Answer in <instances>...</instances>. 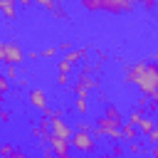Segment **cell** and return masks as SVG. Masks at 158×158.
Listing matches in <instances>:
<instances>
[{"label":"cell","instance_id":"1","mask_svg":"<svg viewBox=\"0 0 158 158\" xmlns=\"http://www.w3.org/2000/svg\"><path fill=\"white\" fill-rule=\"evenodd\" d=\"M123 81L136 86L138 94L148 99H158V62H131L123 69Z\"/></svg>","mask_w":158,"mask_h":158},{"label":"cell","instance_id":"2","mask_svg":"<svg viewBox=\"0 0 158 158\" xmlns=\"http://www.w3.org/2000/svg\"><path fill=\"white\" fill-rule=\"evenodd\" d=\"M89 12H109V15H126L133 10L131 0H77Z\"/></svg>","mask_w":158,"mask_h":158},{"label":"cell","instance_id":"3","mask_svg":"<svg viewBox=\"0 0 158 158\" xmlns=\"http://www.w3.org/2000/svg\"><path fill=\"white\" fill-rule=\"evenodd\" d=\"M94 136L96 138H106L109 143H118L121 141V126L123 123H118V121H114V118H109V116H96L94 118Z\"/></svg>","mask_w":158,"mask_h":158},{"label":"cell","instance_id":"4","mask_svg":"<svg viewBox=\"0 0 158 158\" xmlns=\"http://www.w3.org/2000/svg\"><path fill=\"white\" fill-rule=\"evenodd\" d=\"M0 59L5 67H20L25 59H27V52L20 47V42L15 40H2L0 44Z\"/></svg>","mask_w":158,"mask_h":158},{"label":"cell","instance_id":"5","mask_svg":"<svg viewBox=\"0 0 158 158\" xmlns=\"http://www.w3.org/2000/svg\"><path fill=\"white\" fill-rule=\"evenodd\" d=\"M72 148H74L79 156H94V153H96V136H94V133L74 131V136H72Z\"/></svg>","mask_w":158,"mask_h":158},{"label":"cell","instance_id":"6","mask_svg":"<svg viewBox=\"0 0 158 158\" xmlns=\"http://www.w3.org/2000/svg\"><path fill=\"white\" fill-rule=\"evenodd\" d=\"M27 101H30V106H32V109H37V111H42V114L49 109L47 91H44L42 86H30V91H27Z\"/></svg>","mask_w":158,"mask_h":158},{"label":"cell","instance_id":"7","mask_svg":"<svg viewBox=\"0 0 158 158\" xmlns=\"http://www.w3.org/2000/svg\"><path fill=\"white\" fill-rule=\"evenodd\" d=\"M49 148H52V153H54L57 158H69L72 151H74L69 138H52V141H49Z\"/></svg>","mask_w":158,"mask_h":158},{"label":"cell","instance_id":"8","mask_svg":"<svg viewBox=\"0 0 158 158\" xmlns=\"http://www.w3.org/2000/svg\"><path fill=\"white\" fill-rule=\"evenodd\" d=\"M86 54H89V47H74L72 52L64 54V59L72 64H79V62H86Z\"/></svg>","mask_w":158,"mask_h":158},{"label":"cell","instance_id":"9","mask_svg":"<svg viewBox=\"0 0 158 158\" xmlns=\"http://www.w3.org/2000/svg\"><path fill=\"white\" fill-rule=\"evenodd\" d=\"M136 138H141V131L136 126H131V123H123L121 126V143H131Z\"/></svg>","mask_w":158,"mask_h":158},{"label":"cell","instance_id":"10","mask_svg":"<svg viewBox=\"0 0 158 158\" xmlns=\"http://www.w3.org/2000/svg\"><path fill=\"white\" fill-rule=\"evenodd\" d=\"M146 116H148V111H146V109H138V106H136V109H133V111H131V114L126 116V123H131V126H136V128H138V123H141V121H143Z\"/></svg>","mask_w":158,"mask_h":158},{"label":"cell","instance_id":"11","mask_svg":"<svg viewBox=\"0 0 158 158\" xmlns=\"http://www.w3.org/2000/svg\"><path fill=\"white\" fill-rule=\"evenodd\" d=\"M156 126H158V118H156V116H146V118L138 123V131H141V136L146 138V136H148V133H151Z\"/></svg>","mask_w":158,"mask_h":158},{"label":"cell","instance_id":"12","mask_svg":"<svg viewBox=\"0 0 158 158\" xmlns=\"http://www.w3.org/2000/svg\"><path fill=\"white\" fill-rule=\"evenodd\" d=\"M0 10L5 15V20H15L17 10H15V0H0Z\"/></svg>","mask_w":158,"mask_h":158},{"label":"cell","instance_id":"13","mask_svg":"<svg viewBox=\"0 0 158 158\" xmlns=\"http://www.w3.org/2000/svg\"><path fill=\"white\" fill-rule=\"evenodd\" d=\"M72 106H74V111L81 114V116L89 114V101H86V96H74V99H72Z\"/></svg>","mask_w":158,"mask_h":158},{"label":"cell","instance_id":"14","mask_svg":"<svg viewBox=\"0 0 158 158\" xmlns=\"http://www.w3.org/2000/svg\"><path fill=\"white\" fill-rule=\"evenodd\" d=\"M104 116H109V118H114V121H118V123H126V121H123V114H121L118 106H114V104H106V106H104Z\"/></svg>","mask_w":158,"mask_h":158},{"label":"cell","instance_id":"15","mask_svg":"<svg viewBox=\"0 0 158 158\" xmlns=\"http://www.w3.org/2000/svg\"><path fill=\"white\" fill-rule=\"evenodd\" d=\"M126 151H128L131 156H141V153H146V143H143L141 138H136V141L126 143Z\"/></svg>","mask_w":158,"mask_h":158},{"label":"cell","instance_id":"16","mask_svg":"<svg viewBox=\"0 0 158 158\" xmlns=\"http://www.w3.org/2000/svg\"><path fill=\"white\" fill-rule=\"evenodd\" d=\"M69 89L74 91V96H86V99H89V86H84L79 79H74V81L69 84Z\"/></svg>","mask_w":158,"mask_h":158},{"label":"cell","instance_id":"17","mask_svg":"<svg viewBox=\"0 0 158 158\" xmlns=\"http://www.w3.org/2000/svg\"><path fill=\"white\" fill-rule=\"evenodd\" d=\"M94 128H96V126H94V123H89L86 118H79V121H77V126H74V131H81V133H94Z\"/></svg>","mask_w":158,"mask_h":158},{"label":"cell","instance_id":"18","mask_svg":"<svg viewBox=\"0 0 158 158\" xmlns=\"http://www.w3.org/2000/svg\"><path fill=\"white\" fill-rule=\"evenodd\" d=\"M52 15H54L57 20H69V12H67V7H64L62 2H59V5H57V7L52 10Z\"/></svg>","mask_w":158,"mask_h":158},{"label":"cell","instance_id":"19","mask_svg":"<svg viewBox=\"0 0 158 158\" xmlns=\"http://www.w3.org/2000/svg\"><path fill=\"white\" fill-rule=\"evenodd\" d=\"M72 67H74V64H72V62H67L64 57H59V59H57V72H64V74H69V72H72Z\"/></svg>","mask_w":158,"mask_h":158},{"label":"cell","instance_id":"20","mask_svg":"<svg viewBox=\"0 0 158 158\" xmlns=\"http://www.w3.org/2000/svg\"><path fill=\"white\" fill-rule=\"evenodd\" d=\"M126 153H128V151L121 146V141H118V143H111V156H114V158H123Z\"/></svg>","mask_w":158,"mask_h":158},{"label":"cell","instance_id":"21","mask_svg":"<svg viewBox=\"0 0 158 158\" xmlns=\"http://www.w3.org/2000/svg\"><path fill=\"white\" fill-rule=\"evenodd\" d=\"M32 2H35V5H40V7H44V10H49V12L59 5V0H32Z\"/></svg>","mask_w":158,"mask_h":158},{"label":"cell","instance_id":"22","mask_svg":"<svg viewBox=\"0 0 158 158\" xmlns=\"http://www.w3.org/2000/svg\"><path fill=\"white\" fill-rule=\"evenodd\" d=\"M40 54H42V59H52L59 54V47H44V49H40Z\"/></svg>","mask_w":158,"mask_h":158},{"label":"cell","instance_id":"23","mask_svg":"<svg viewBox=\"0 0 158 158\" xmlns=\"http://www.w3.org/2000/svg\"><path fill=\"white\" fill-rule=\"evenodd\" d=\"M54 84L57 86H69L72 81H69V74H64V72H57V79H54Z\"/></svg>","mask_w":158,"mask_h":158},{"label":"cell","instance_id":"24","mask_svg":"<svg viewBox=\"0 0 158 158\" xmlns=\"http://www.w3.org/2000/svg\"><path fill=\"white\" fill-rule=\"evenodd\" d=\"M5 77L12 79V81H17V79H20V69H17V67H5Z\"/></svg>","mask_w":158,"mask_h":158},{"label":"cell","instance_id":"25","mask_svg":"<svg viewBox=\"0 0 158 158\" xmlns=\"http://www.w3.org/2000/svg\"><path fill=\"white\" fill-rule=\"evenodd\" d=\"M0 91H2V96L7 99V94H10V79H7L5 74L0 77Z\"/></svg>","mask_w":158,"mask_h":158},{"label":"cell","instance_id":"26","mask_svg":"<svg viewBox=\"0 0 158 158\" xmlns=\"http://www.w3.org/2000/svg\"><path fill=\"white\" fill-rule=\"evenodd\" d=\"M12 151H15V146H12V143H2V146H0V158H10V156H12Z\"/></svg>","mask_w":158,"mask_h":158},{"label":"cell","instance_id":"27","mask_svg":"<svg viewBox=\"0 0 158 158\" xmlns=\"http://www.w3.org/2000/svg\"><path fill=\"white\" fill-rule=\"evenodd\" d=\"M146 141H148L151 146H158V126H156V128H153V131L146 136Z\"/></svg>","mask_w":158,"mask_h":158},{"label":"cell","instance_id":"28","mask_svg":"<svg viewBox=\"0 0 158 158\" xmlns=\"http://www.w3.org/2000/svg\"><path fill=\"white\" fill-rule=\"evenodd\" d=\"M131 2H133V5H136V2H141L146 10H153V7L158 5V0H131Z\"/></svg>","mask_w":158,"mask_h":158},{"label":"cell","instance_id":"29","mask_svg":"<svg viewBox=\"0 0 158 158\" xmlns=\"http://www.w3.org/2000/svg\"><path fill=\"white\" fill-rule=\"evenodd\" d=\"M59 49H62L64 54H67V52H72V49H74V47H72V40H64V42L59 44Z\"/></svg>","mask_w":158,"mask_h":158},{"label":"cell","instance_id":"30","mask_svg":"<svg viewBox=\"0 0 158 158\" xmlns=\"http://www.w3.org/2000/svg\"><path fill=\"white\" fill-rule=\"evenodd\" d=\"M96 94H99V101H101V104H111V101H109V94H106L104 89H96Z\"/></svg>","mask_w":158,"mask_h":158},{"label":"cell","instance_id":"31","mask_svg":"<svg viewBox=\"0 0 158 158\" xmlns=\"http://www.w3.org/2000/svg\"><path fill=\"white\" fill-rule=\"evenodd\" d=\"M0 118H2V123H10V121H12V114H10L7 109H2V111H0Z\"/></svg>","mask_w":158,"mask_h":158},{"label":"cell","instance_id":"32","mask_svg":"<svg viewBox=\"0 0 158 158\" xmlns=\"http://www.w3.org/2000/svg\"><path fill=\"white\" fill-rule=\"evenodd\" d=\"M27 59H32V62H35V59H42V54H40L37 49H30V52H27Z\"/></svg>","mask_w":158,"mask_h":158},{"label":"cell","instance_id":"33","mask_svg":"<svg viewBox=\"0 0 158 158\" xmlns=\"http://www.w3.org/2000/svg\"><path fill=\"white\" fill-rule=\"evenodd\" d=\"M106 59H109V54L104 49H96V62H106Z\"/></svg>","mask_w":158,"mask_h":158},{"label":"cell","instance_id":"34","mask_svg":"<svg viewBox=\"0 0 158 158\" xmlns=\"http://www.w3.org/2000/svg\"><path fill=\"white\" fill-rule=\"evenodd\" d=\"M15 84H17V86H20V89H25V86H27V79H25V77H20V79H17V81H15Z\"/></svg>","mask_w":158,"mask_h":158},{"label":"cell","instance_id":"35","mask_svg":"<svg viewBox=\"0 0 158 158\" xmlns=\"http://www.w3.org/2000/svg\"><path fill=\"white\" fill-rule=\"evenodd\" d=\"M148 156H151V158H158V146H151V151H148Z\"/></svg>","mask_w":158,"mask_h":158},{"label":"cell","instance_id":"36","mask_svg":"<svg viewBox=\"0 0 158 158\" xmlns=\"http://www.w3.org/2000/svg\"><path fill=\"white\" fill-rule=\"evenodd\" d=\"M17 2H20V5H22V7H30V5H35V2H32V0H17Z\"/></svg>","mask_w":158,"mask_h":158},{"label":"cell","instance_id":"37","mask_svg":"<svg viewBox=\"0 0 158 158\" xmlns=\"http://www.w3.org/2000/svg\"><path fill=\"white\" fill-rule=\"evenodd\" d=\"M96 158H114V156H111V153H99Z\"/></svg>","mask_w":158,"mask_h":158},{"label":"cell","instance_id":"38","mask_svg":"<svg viewBox=\"0 0 158 158\" xmlns=\"http://www.w3.org/2000/svg\"><path fill=\"white\" fill-rule=\"evenodd\" d=\"M151 59H153V62H158V52H153V57H151Z\"/></svg>","mask_w":158,"mask_h":158},{"label":"cell","instance_id":"39","mask_svg":"<svg viewBox=\"0 0 158 158\" xmlns=\"http://www.w3.org/2000/svg\"><path fill=\"white\" fill-rule=\"evenodd\" d=\"M22 158H27V153H22Z\"/></svg>","mask_w":158,"mask_h":158},{"label":"cell","instance_id":"40","mask_svg":"<svg viewBox=\"0 0 158 158\" xmlns=\"http://www.w3.org/2000/svg\"><path fill=\"white\" fill-rule=\"evenodd\" d=\"M69 158H74V156H69Z\"/></svg>","mask_w":158,"mask_h":158},{"label":"cell","instance_id":"41","mask_svg":"<svg viewBox=\"0 0 158 158\" xmlns=\"http://www.w3.org/2000/svg\"><path fill=\"white\" fill-rule=\"evenodd\" d=\"M156 118H158V114H156Z\"/></svg>","mask_w":158,"mask_h":158},{"label":"cell","instance_id":"42","mask_svg":"<svg viewBox=\"0 0 158 158\" xmlns=\"http://www.w3.org/2000/svg\"><path fill=\"white\" fill-rule=\"evenodd\" d=\"M15 2H17V0H15Z\"/></svg>","mask_w":158,"mask_h":158}]
</instances>
